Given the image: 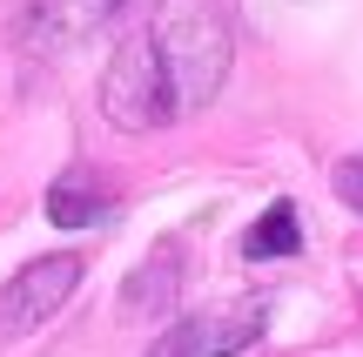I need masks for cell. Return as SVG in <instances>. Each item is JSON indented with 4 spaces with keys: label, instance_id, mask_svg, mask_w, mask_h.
<instances>
[{
    "label": "cell",
    "instance_id": "obj_1",
    "mask_svg": "<svg viewBox=\"0 0 363 357\" xmlns=\"http://www.w3.org/2000/svg\"><path fill=\"white\" fill-rule=\"evenodd\" d=\"M229 61H235V27L216 0H155L148 21L108 61L101 108L128 135L175 128L222 94Z\"/></svg>",
    "mask_w": 363,
    "mask_h": 357
},
{
    "label": "cell",
    "instance_id": "obj_2",
    "mask_svg": "<svg viewBox=\"0 0 363 357\" xmlns=\"http://www.w3.org/2000/svg\"><path fill=\"white\" fill-rule=\"evenodd\" d=\"M81 256L74 250H61V256H34V263L21 270V277L0 290V337H27V331H40V324L54 317V310L74 297V283H81Z\"/></svg>",
    "mask_w": 363,
    "mask_h": 357
},
{
    "label": "cell",
    "instance_id": "obj_3",
    "mask_svg": "<svg viewBox=\"0 0 363 357\" xmlns=\"http://www.w3.org/2000/svg\"><path fill=\"white\" fill-rule=\"evenodd\" d=\"M115 13H121V0H27L21 48L34 54V61H61V54L88 48Z\"/></svg>",
    "mask_w": 363,
    "mask_h": 357
},
{
    "label": "cell",
    "instance_id": "obj_4",
    "mask_svg": "<svg viewBox=\"0 0 363 357\" xmlns=\"http://www.w3.org/2000/svg\"><path fill=\"white\" fill-rule=\"evenodd\" d=\"M262 317H269L262 304L195 310V317L175 324V331H162L155 344H148V357H235V351H249L262 337Z\"/></svg>",
    "mask_w": 363,
    "mask_h": 357
},
{
    "label": "cell",
    "instance_id": "obj_5",
    "mask_svg": "<svg viewBox=\"0 0 363 357\" xmlns=\"http://www.w3.org/2000/svg\"><path fill=\"white\" fill-rule=\"evenodd\" d=\"M115 202H121V189H115L108 169H67L48 189V223L54 229H88V223H108Z\"/></svg>",
    "mask_w": 363,
    "mask_h": 357
},
{
    "label": "cell",
    "instance_id": "obj_6",
    "mask_svg": "<svg viewBox=\"0 0 363 357\" xmlns=\"http://www.w3.org/2000/svg\"><path fill=\"white\" fill-rule=\"evenodd\" d=\"M175 290H182V250H175V243H162V250L128 277V310H169Z\"/></svg>",
    "mask_w": 363,
    "mask_h": 357
},
{
    "label": "cell",
    "instance_id": "obj_7",
    "mask_svg": "<svg viewBox=\"0 0 363 357\" xmlns=\"http://www.w3.org/2000/svg\"><path fill=\"white\" fill-rule=\"evenodd\" d=\"M303 250V223H296V202H269L262 223L242 236V256L249 263H276V256H296Z\"/></svg>",
    "mask_w": 363,
    "mask_h": 357
},
{
    "label": "cell",
    "instance_id": "obj_8",
    "mask_svg": "<svg viewBox=\"0 0 363 357\" xmlns=\"http://www.w3.org/2000/svg\"><path fill=\"white\" fill-rule=\"evenodd\" d=\"M330 182H337V196L363 216V155H357V162H337V175H330Z\"/></svg>",
    "mask_w": 363,
    "mask_h": 357
}]
</instances>
